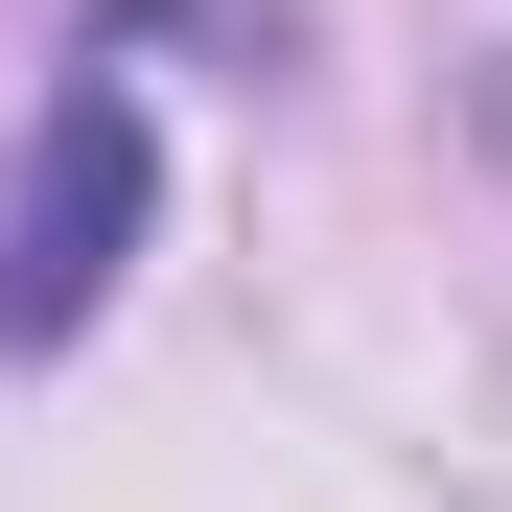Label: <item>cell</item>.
Returning a JSON list of instances; mask_svg holds the SVG:
<instances>
[{
  "instance_id": "cell-1",
  "label": "cell",
  "mask_w": 512,
  "mask_h": 512,
  "mask_svg": "<svg viewBox=\"0 0 512 512\" xmlns=\"http://www.w3.org/2000/svg\"><path fill=\"white\" fill-rule=\"evenodd\" d=\"M117 256H140V94L70 70L24 117V163H0V350H70L117 303Z\"/></svg>"
}]
</instances>
